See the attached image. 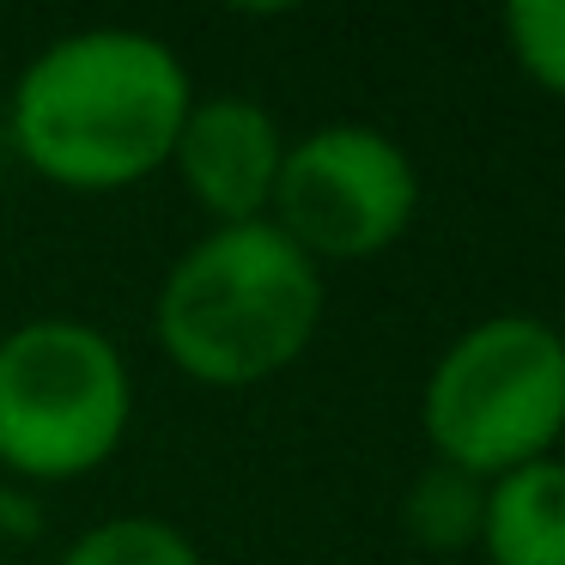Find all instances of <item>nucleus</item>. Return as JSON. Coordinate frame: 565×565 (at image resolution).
<instances>
[{
    "mask_svg": "<svg viewBox=\"0 0 565 565\" xmlns=\"http://www.w3.org/2000/svg\"><path fill=\"white\" fill-rule=\"evenodd\" d=\"M286 135L256 98L244 92H213V98L189 104L183 128L171 147V171L189 189L213 225H256L274 207V183H280Z\"/></svg>",
    "mask_w": 565,
    "mask_h": 565,
    "instance_id": "obj_6",
    "label": "nucleus"
},
{
    "mask_svg": "<svg viewBox=\"0 0 565 565\" xmlns=\"http://www.w3.org/2000/svg\"><path fill=\"white\" fill-rule=\"evenodd\" d=\"M431 462L499 480L565 438V334L547 317L499 310L438 353L419 390Z\"/></svg>",
    "mask_w": 565,
    "mask_h": 565,
    "instance_id": "obj_3",
    "label": "nucleus"
},
{
    "mask_svg": "<svg viewBox=\"0 0 565 565\" xmlns=\"http://www.w3.org/2000/svg\"><path fill=\"white\" fill-rule=\"evenodd\" d=\"M480 511H487V480L462 475L450 462H426L402 499V523L426 553H462L480 541Z\"/></svg>",
    "mask_w": 565,
    "mask_h": 565,
    "instance_id": "obj_8",
    "label": "nucleus"
},
{
    "mask_svg": "<svg viewBox=\"0 0 565 565\" xmlns=\"http://www.w3.org/2000/svg\"><path fill=\"white\" fill-rule=\"evenodd\" d=\"M55 565H207L201 547L164 516H110L67 541Z\"/></svg>",
    "mask_w": 565,
    "mask_h": 565,
    "instance_id": "obj_9",
    "label": "nucleus"
},
{
    "mask_svg": "<svg viewBox=\"0 0 565 565\" xmlns=\"http://www.w3.org/2000/svg\"><path fill=\"white\" fill-rule=\"evenodd\" d=\"M135 419L122 347L79 317H38L0 334V468L50 487L104 468Z\"/></svg>",
    "mask_w": 565,
    "mask_h": 565,
    "instance_id": "obj_4",
    "label": "nucleus"
},
{
    "mask_svg": "<svg viewBox=\"0 0 565 565\" xmlns=\"http://www.w3.org/2000/svg\"><path fill=\"white\" fill-rule=\"evenodd\" d=\"M322 322V268L268 220L213 225L152 298V334L189 383L249 390L305 359Z\"/></svg>",
    "mask_w": 565,
    "mask_h": 565,
    "instance_id": "obj_2",
    "label": "nucleus"
},
{
    "mask_svg": "<svg viewBox=\"0 0 565 565\" xmlns=\"http://www.w3.org/2000/svg\"><path fill=\"white\" fill-rule=\"evenodd\" d=\"M475 547L487 565H565V456H541L487 480Z\"/></svg>",
    "mask_w": 565,
    "mask_h": 565,
    "instance_id": "obj_7",
    "label": "nucleus"
},
{
    "mask_svg": "<svg viewBox=\"0 0 565 565\" xmlns=\"http://www.w3.org/2000/svg\"><path fill=\"white\" fill-rule=\"evenodd\" d=\"M504 43L529 86L565 98V0H516L504 7Z\"/></svg>",
    "mask_w": 565,
    "mask_h": 565,
    "instance_id": "obj_10",
    "label": "nucleus"
},
{
    "mask_svg": "<svg viewBox=\"0 0 565 565\" xmlns=\"http://www.w3.org/2000/svg\"><path fill=\"white\" fill-rule=\"evenodd\" d=\"M419 213V171L371 122H322L286 140L268 225L310 262H371L407 237Z\"/></svg>",
    "mask_w": 565,
    "mask_h": 565,
    "instance_id": "obj_5",
    "label": "nucleus"
},
{
    "mask_svg": "<svg viewBox=\"0 0 565 565\" xmlns=\"http://www.w3.org/2000/svg\"><path fill=\"white\" fill-rule=\"evenodd\" d=\"M195 104L183 55L135 25H92L43 43L13 79L7 140L19 164L67 195H116L171 164Z\"/></svg>",
    "mask_w": 565,
    "mask_h": 565,
    "instance_id": "obj_1",
    "label": "nucleus"
},
{
    "mask_svg": "<svg viewBox=\"0 0 565 565\" xmlns=\"http://www.w3.org/2000/svg\"><path fill=\"white\" fill-rule=\"evenodd\" d=\"M43 511L31 499V487H0V529H13V535H38Z\"/></svg>",
    "mask_w": 565,
    "mask_h": 565,
    "instance_id": "obj_11",
    "label": "nucleus"
}]
</instances>
